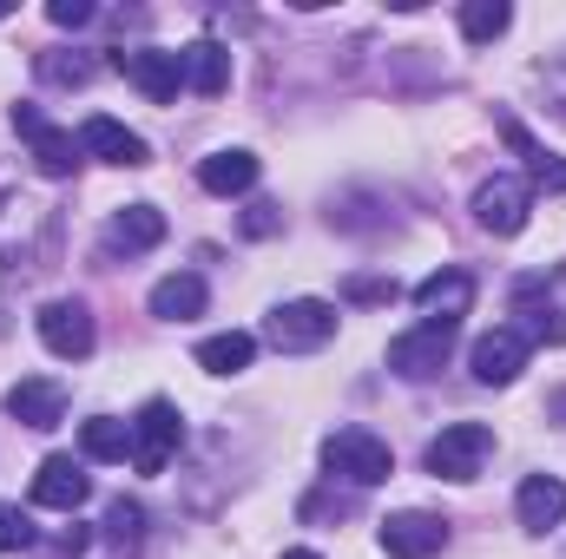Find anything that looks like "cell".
<instances>
[{"label":"cell","instance_id":"obj_8","mask_svg":"<svg viewBox=\"0 0 566 559\" xmlns=\"http://www.w3.org/2000/svg\"><path fill=\"white\" fill-rule=\"evenodd\" d=\"M527 184L521 178H488L481 191H474V224L481 231H494V238H521L527 231Z\"/></svg>","mask_w":566,"mask_h":559},{"label":"cell","instance_id":"obj_6","mask_svg":"<svg viewBox=\"0 0 566 559\" xmlns=\"http://www.w3.org/2000/svg\"><path fill=\"white\" fill-rule=\"evenodd\" d=\"M448 349H454V323H422V329H409V336L389 342V369L402 382H428V376H441Z\"/></svg>","mask_w":566,"mask_h":559},{"label":"cell","instance_id":"obj_22","mask_svg":"<svg viewBox=\"0 0 566 559\" xmlns=\"http://www.w3.org/2000/svg\"><path fill=\"white\" fill-rule=\"evenodd\" d=\"M80 454H86V461H133V421L93 415L80 428Z\"/></svg>","mask_w":566,"mask_h":559},{"label":"cell","instance_id":"obj_2","mask_svg":"<svg viewBox=\"0 0 566 559\" xmlns=\"http://www.w3.org/2000/svg\"><path fill=\"white\" fill-rule=\"evenodd\" d=\"M488 454H494V428H481V421H454V428H441V434L428 441L422 461H428L434 481H474Z\"/></svg>","mask_w":566,"mask_h":559},{"label":"cell","instance_id":"obj_32","mask_svg":"<svg viewBox=\"0 0 566 559\" xmlns=\"http://www.w3.org/2000/svg\"><path fill=\"white\" fill-rule=\"evenodd\" d=\"M283 559H323V553H310V547H290V553H283Z\"/></svg>","mask_w":566,"mask_h":559},{"label":"cell","instance_id":"obj_15","mask_svg":"<svg viewBox=\"0 0 566 559\" xmlns=\"http://www.w3.org/2000/svg\"><path fill=\"white\" fill-rule=\"evenodd\" d=\"M151 244H165V211L158 204H126L106 224V257H139Z\"/></svg>","mask_w":566,"mask_h":559},{"label":"cell","instance_id":"obj_20","mask_svg":"<svg viewBox=\"0 0 566 559\" xmlns=\"http://www.w3.org/2000/svg\"><path fill=\"white\" fill-rule=\"evenodd\" d=\"M198 184H205L211 198H238V191L258 184V158H251V151H211V158L198 165Z\"/></svg>","mask_w":566,"mask_h":559},{"label":"cell","instance_id":"obj_25","mask_svg":"<svg viewBox=\"0 0 566 559\" xmlns=\"http://www.w3.org/2000/svg\"><path fill=\"white\" fill-rule=\"evenodd\" d=\"M139 534H145L139 500H113V507H106V540H113V547H139Z\"/></svg>","mask_w":566,"mask_h":559},{"label":"cell","instance_id":"obj_27","mask_svg":"<svg viewBox=\"0 0 566 559\" xmlns=\"http://www.w3.org/2000/svg\"><path fill=\"white\" fill-rule=\"evenodd\" d=\"M20 547H33V520L20 507H0V553H20Z\"/></svg>","mask_w":566,"mask_h":559},{"label":"cell","instance_id":"obj_14","mask_svg":"<svg viewBox=\"0 0 566 559\" xmlns=\"http://www.w3.org/2000/svg\"><path fill=\"white\" fill-rule=\"evenodd\" d=\"M514 514H521V527H527V534L560 527V520H566V481H560V474H527V481H521V494H514Z\"/></svg>","mask_w":566,"mask_h":559},{"label":"cell","instance_id":"obj_31","mask_svg":"<svg viewBox=\"0 0 566 559\" xmlns=\"http://www.w3.org/2000/svg\"><path fill=\"white\" fill-rule=\"evenodd\" d=\"M60 553H66V559H80V553H86V527H73V534L60 540Z\"/></svg>","mask_w":566,"mask_h":559},{"label":"cell","instance_id":"obj_7","mask_svg":"<svg viewBox=\"0 0 566 559\" xmlns=\"http://www.w3.org/2000/svg\"><path fill=\"white\" fill-rule=\"evenodd\" d=\"M527 349H534V342H527L521 329H488V336L468 349V369H474L481 389H507V382L527 369Z\"/></svg>","mask_w":566,"mask_h":559},{"label":"cell","instance_id":"obj_29","mask_svg":"<svg viewBox=\"0 0 566 559\" xmlns=\"http://www.w3.org/2000/svg\"><path fill=\"white\" fill-rule=\"evenodd\" d=\"M271 211H277V204H251L244 231H251V238H271V231H277V218H271Z\"/></svg>","mask_w":566,"mask_h":559},{"label":"cell","instance_id":"obj_21","mask_svg":"<svg viewBox=\"0 0 566 559\" xmlns=\"http://www.w3.org/2000/svg\"><path fill=\"white\" fill-rule=\"evenodd\" d=\"M251 356H258V336L251 329H224V336H205L198 342V369H211V376H244Z\"/></svg>","mask_w":566,"mask_h":559},{"label":"cell","instance_id":"obj_9","mask_svg":"<svg viewBox=\"0 0 566 559\" xmlns=\"http://www.w3.org/2000/svg\"><path fill=\"white\" fill-rule=\"evenodd\" d=\"M441 547H448V520L441 514L409 507V514H389L382 520V553L389 559H434Z\"/></svg>","mask_w":566,"mask_h":559},{"label":"cell","instance_id":"obj_17","mask_svg":"<svg viewBox=\"0 0 566 559\" xmlns=\"http://www.w3.org/2000/svg\"><path fill=\"white\" fill-rule=\"evenodd\" d=\"M416 303H422L428 323H454V316H468V303H474V277H468V271H434L428 283H416Z\"/></svg>","mask_w":566,"mask_h":559},{"label":"cell","instance_id":"obj_4","mask_svg":"<svg viewBox=\"0 0 566 559\" xmlns=\"http://www.w3.org/2000/svg\"><path fill=\"white\" fill-rule=\"evenodd\" d=\"M178 441H185L178 409H171L165 395H151L139 409V421H133V467H139V474H165L171 454H178Z\"/></svg>","mask_w":566,"mask_h":559},{"label":"cell","instance_id":"obj_1","mask_svg":"<svg viewBox=\"0 0 566 559\" xmlns=\"http://www.w3.org/2000/svg\"><path fill=\"white\" fill-rule=\"evenodd\" d=\"M323 467L343 474L349 487H382V481L396 474V454H389V441L369 434V428H336V434L323 441Z\"/></svg>","mask_w":566,"mask_h":559},{"label":"cell","instance_id":"obj_33","mask_svg":"<svg viewBox=\"0 0 566 559\" xmlns=\"http://www.w3.org/2000/svg\"><path fill=\"white\" fill-rule=\"evenodd\" d=\"M0 20H7V0H0Z\"/></svg>","mask_w":566,"mask_h":559},{"label":"cell","instance_id":"obj_11","mask_svg":"<svg viewBox=\"0 0 566 559\" xmlns=\"http://www.w3.org/2000/svg\"><path fill=\"white\" fill-rule=\"evenodd\" d=\"M113 66L139 86L151 106H171L178 99V86H185V66H178V53H158V46H139V53H113Z\"/></svg>","mask_w":566,"mask_h":559},{"label":"cell","instance_id":"obj_19","mask_svg":"<svg viewBox=\"0 0 566 559\" xmlns=\"http://www.w3.org/2000/svg\"><path fill=\"white\" fill-rule=\"evenodd\" d=\"M151 316H165V323L205 316V277H198V271H171V277H158L151 283Z\"/></svg>","mask_w":566,"mask_h":559},{"label":"cell","instance_id":"obj_28","mask_svg":"<svg viewBox=\"0 0 566 559\" xmlns=\"http://www.w3.org/2000/svg\"><path fill=\"white\" fill-rule=\"evenodd\" d=\"M46 20H53V27H86V20H93V7H86V0H53V7H46Z\"/></svg>","mask_w":566,"mask_h":559},{"label":"cell","instance_id":"obj_24","mask_svg":"<svg viewBox=\"0 0 566 559\" xmlns=\"http://www.w3.org/2000/svg\"><path fill=\"white\" fill-rule=\"evenodd\" d=\"M507 27H514V7H507V0H468V7H461V33H468L474 46L501 40Z\"/></svg>","mask_w":566,"mask_h":559},{"label":"cell","instance_id":"obj_13","mask_svg":"<svg viewBox=\"0 0 566 559\" xmlns=\"http://www.w3.org/2000/svg\"><path fill=\"white\" fill-rule=\"evenodd\" d=\"M80 151L99 158V165H126V171L151 165V145H145L139 133H126L119 119H106V113H93V119L80 126Z\"/></svg>","mask_w":566,"mask_h":559},{"label":"cell","instance_id":"obj_5","mask_svg":"<svg viewBox=\"0 0 566 559\" xmlns=\"http://www.w3.org/2000/svg\"><path fill=\"white\" fill-rule=\"evenodd\" d=\"M33 329H40V342L60 356V362H86L93 356V309L86 303H73V296H60V303H46L40 316H33Z\"/></svg>","mask_w":566,"mask_h":559},{"label":"cell","instance_id":"obj_12","mask_svg":"<svg viewBox=\"0 0 566 559\" xmlns=\"http://www.w3.org/2000/svg\"><path fill=\"white\" fill-rule=\"evenodd\" d=\"M86 494H93V481H86V467H80L73 454H46V461H40V474H33V507L73 514V507H86Z\"/></svg>","mask_w":566,"mask_h":559},{"label":"cell","instance_id":"obj_10","mask_svg":"<svg viewBox=\"0 0 566 559\" xmlns=\"http://www.w3.org/2000/svg\"><path fill=\"white\" fill-rule=\"evenodd\" d=\"M13 133H20V139L33 145V165H40L46 178H66V171H73V165L86 158L73 133H60V126H46V119H40L33 106H13Z\"/></svg>","mask_w":566,"mask_h":559},{"label":"cell","instance_id":"obj_23","mask_svg":"<svg viewBox=\"0 0 566 559\" xmlns=\"http://www.w3.org/2000/svg\"><path fill=\"white\" fill-rule=\"evenodd\" d=\"M501 133H507V145H514V151L527 158V171H534V184H547V191H566V158H560V151H547V145H534L527 133H521V126H514V119H507Z\"/></svg>","mask_w":566,"mask_h":559},{"label":"cell","instance_id":"obj_30","mask_svg":"<svg viewBox=\"0 0 566 559\" xmlns=\"http://www.w3.org/2000/svg\"><path fill=\"white\" fill-rule=\"evenodd\" d=\"M349 296H356V303H382V296H396V283H356Z\"/></svg>","mask_w":566,"mask_h":559},{"label":"cell","instance_id":"obj_26","mask_svg":"<svg viewBox=\"0 0 566 559\" xmlns=\"http://www.w3.org/2000/svg\"><path fill=\"white\" fill-rule=\"evenodd\" d=\"M86 60H66V53H40V80H53V86H86Z\"/></svg>","mask_w":566,"mask_h":559},{"label":"cell","instance_id":"obj_3","mask_svg":"<svg viewBox=\"0 0 566 559\" xmlns=\"http://www.w3.org/2000/svg\"><path fill=\"white\" fill-rule=\"evenodd\" d=\"M264 336L290 349V356H303V349H323L329 336H336V303H323V296H296V303H277L271 309V323H264Z\"/></svg>","mask_w":566,"mask_h":559},{"label":"cell","instance_id":"obj_18","mask_svg":"<svg viewBox=\"0 0 566 559\" xmlns=\"http://www.w3.org/2000/svg\"><path fill=\"white\" fill-rule=\"evenodd\" d=\"M178 66H185V86H191V93H205V99H218V93L231 86V53H224L218 40L185 46V53H178Z\"/></svg>","mask_w":566,"mask_h":559},{"label":"cell","instance_id":"obj_16","mask_svg":"<svg viewBox=\"0 0 566 559\" xmlns=\"http://www.w3.org/2000/svg\"><path fill=\"white\" fill-rule=\"evenodd\" d=\"M7 415L27 421V428H60L66 421V389L46 382V376H27V382L7 389Z\"/></svg>","mask_w":566,"mask_h":559}]
</instances>
